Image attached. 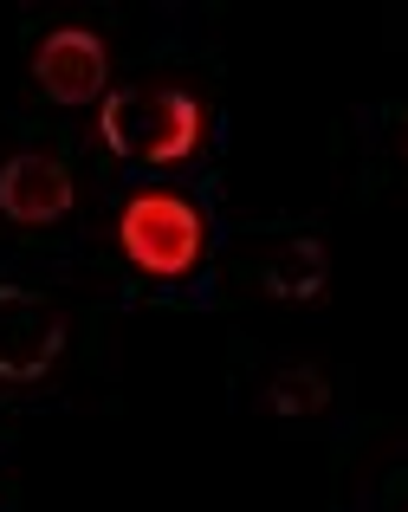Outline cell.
<instances>
[{
    "label": "cell",
    "mask_w": 408,
    "mask_h": 512,
    "mask_svg": "<svg viewBox=\"0 0 408 512\" xmlns=\"http://www.w3.org/2000/svg\"><path fill=\"white\" fill-rule=\"evenodd\" d=\"M65 350V312L26 286H0V383H39Z\"/></svg>",
    "instance_id": "cell-3"
},
{
    "label": "cell",
    "mask_w": 408,
    "mask_h": 512,
    "mask_svg": "<svg viewBox=\"0 0 408 512\" xmlns=\"http://www.w3.org/2000/svg\"><path fill=\"white\" fill-rule=\"evenodd\" d=\"M266 292L272 299H292V305H311L324 292V279H331V260H324L318 240H285L279 253L266 260Z\"/></svg>",
    "instance_id": "cell-6"
},
{
    "label": "cell",
    "mask_w": 408,
    "mask_h": 512,
    "mask_svg": "<svg viewBox=\"0 0 408 512\" xmlns=\"http://www.w3.org/2000/svg\"><path fill=\"white\" fill-rule=\"evenodd\" d=\"M117 247L149 279H188L208 253V221L175 188H136L117 214Z\"/></svg>",
    "instance_id": "cell-2"
},
{
    "label": "cell",
    "mask_w": 408,
    "mask_h": 512,
    "mask_svg": "<svg viewBox=\"0 0 408 512\" xmlns=\"http://www.w3.org/2000/svg\"><path fill=\"white\" fill-rule=\"evenodd\" d=\"M33 85L52 104H91L111 85V52L91 26H52L33 52Z\"/></svg>",
    "instance_id": "cell-4"
},
{
    "label": "cell",
    "mask_w": 408,
    "mask_h": 512,
    "mask_svg": "<svg viewBox=\"0 0 408 512\" xmlns=\"http://www.w3.org/2000/svg\"><path fill=\"white\" fill-rule=\"evenodd\" d=\"M324 402H331V383H324L318 370H279L266 389V409L272 415H318Z\"/></svg>",
    "instance_id": "cell-7"
},
{
    "label": "cell",
    "mask_w": 408,
    "mask_h": 512,
    "mask_svg": "<svg viewBox=\"0 0 408 512\" xmlns=\"http://www.w3.org/2000/svg\"><path fill=\"white\" fill-rule=\"evenodd\" d=\"M72 201H78V188H72V169H65L59 156L26 150V156H7V163H0V214H7V221L52 227V221L72 214Z\"/></svg>",
    "instance_id": "cell-5"
},
{
    "label": "cell",
    "mask_w": 408,
    "mask_h": 512,
    "mask_svg": "<svg viewBox=\"0 0 408 512\" xmlns=\"http://www.w3.org/2000/svg\"><path fill=\"white\" fill-rule=\"evenodd\" d=\"M98 137L124 163H188L208 137V111L188 91L149 85V91H111L98 104Z\"/></svg>",
    "instance_id": "cell-1"
}]
</instances>
